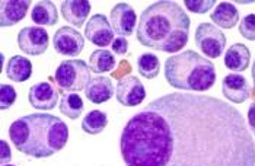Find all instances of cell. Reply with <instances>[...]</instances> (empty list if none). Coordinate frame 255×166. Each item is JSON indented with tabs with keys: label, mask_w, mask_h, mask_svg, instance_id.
Masks as SVG:
<instances>
[{
	"label": "cell",
	"mask_w": 255,
	"mask_h": 166,
	"mask_svg": "<svg viewBox=\"0 0 255 166\" xmlns=\"http://www.w3.org/2000/svg\"><path fill=\"white\" fill-rule=\"evenodd\" d=\"M126 166H255L242 114L213 96L174 92L149 102L124 125Z\"/></svg>",
	"instance_id": "obj_1"
},
{
	"label": "cell",
	"mask_w": 255,
	"mask_h": 166,
	"mask_svg": "<svg viewBox=\"0 0 255 166\" xmlns=\"http://www.w3.org/2000/svg\"><path fill=\"white\" fill-rule=\"evenodd\" d=\"M191 21L175 1H156L140 15L137 41L152 50L177 53L182 50L190 37Z\"/></svg>",
	"instance_id": "obj_2"
},
{
	"label": "cell",
	"mask_w": 255,
	"mask_h": 166,
	"mask_svg": "<svg viewBox=\"0 0 255 166\" xmlns=\"http://www.w3.org/2000/svg\"><path fill=\"white\" fill-rule=\"evenodd\" d=\"M9 137L22 155L44 159L60 152L69 142V128L51 114H29L9 127Z\"/></svg>",
	"instance_id": "obj_3"
},
{
	"label": "cell",
	"mask_w": 255,
	"mask_h": 166,
	"mask_svg": "<svg viewBox=\"0 0 255 166\" xmlns=\"http://www.w3.org/2000/svg\"><path fill=\"white\" fill-rule=\"evenodd\" d=\"M165 78L169 86L184 92H206L216 82V69L209 59L187 50L165 62Z\"/></svg>",
	"instance_id": "obj_4"
},
{
	"label": "cell",
	"mask_w": 255,
	"mask_h": 166,
	"mask_svg": "<svg viewBox=\"0 0 255 166\" xmlns=\"http://www.w3.org/2000/svg\"><path fill=\"white\" fill-rule=\"evenodd\" d=\"M91 67L83 60H64L56 70L54 81L61 90L79 92L91 82Z\"/></svg>",
	"instance_id": "obj_5"
},
{
	"label": "cell",
	"mask_w": 255,
	"mask_h": 166,
	"mask_svg": "<svg viewBox=\"0 0 255 166\" xmlns=\"http://www.w3.org/2000/svg\"><path fill=\"white\" fill-rule=\"evenodd\" d=\"M196 44L201 53L210 59H217L223 54L226 47V37L215 25L201 22L197 26Z\"/></svg>",
	"instance_id": "obj_6"
},
{
	"label": "cell",
	"mask_w": 255,
	"mask_h": 166,
	"mask_svg": "<svg viewBox=\"0 0 255 166\" xmlns=\"http://www.w3.org/2000/svg\"><path fill=\"white\" fill-rule=\"evenodd\" d=\"M50 35L44 28L26 26L18 34V45L22 53L28 56H41L48 50Z\"/></svg>",
	"instance_id": "obj_7"
},
{
	"label": "cell",
	"mask_w": 255,
	"mask_h": 166,
	"mask_svg": "<svg viewBox=\"0 0 255 166\" xmlns=\"http://www.w3.org/2000/svg\"><path fill=\"white\" fill-rule=\"evenodd\" d=\"M53 45L61 56L76 57L85 48V38L82 34L72 26H61L56 31Z\"/></svg>",
	"instance_id": "obj_8"
},
{
	"label": "cell",
	"mask_w": 255,
	"mask_h": 166,
	"mask_svg": "<svg viewBox=\"0 0 255 166\" xmlns=\"http://www.w3.org/2000/svg\"><path fill=\"white\" fill-rule=\"evenodd\" d=\"M116 98L124 106H137L146 98V90L143 83L136 76L121 78L116 87Z\"/></svg>",
	"instance_id": "obj_9"
},
{
	"label": "cell",
	"mask_w": 255,
	"mask_h": 166,
	"mask_svg": "<svg viewBox=\"0 0 255 166\" xmlns=\"http://www.w3.org/2000/svg\"><path fill=\"white\" fill-rule=\"evenodd\" d=\"M85 37L94 45L105 48L114 41V29L105 15H94L85 26Z\"/></svg>",
	"instance_id": "obj_10"
},
{
	"label": "cell",
	"mask_w": 255,
	"mask_h": 166,
	"mask_svg": "<svg viewBox=\"0 0 255 166\" xmlns=\"http://www.w3.org/2000/svg\"><path fill=\"white\" fill-rule=\"evenodd\" d=\"M137 16L134 9L127 3H118L110 13V23L120 37H130L136 28Z\"/></svg>",
	"instance_id": "obj_11"
},
{
	"label": "cell",
	"mask_w": 255,
	"mask_h": 166,
	"mask_svg": "<svg viewBox=\"0 0 255 166\" xmlns=\"http://www.w3.org/2000/svg\"><path fill=\"white\" fill-rule=\"evenodd\" d=\"M59 99V90L54 84H51V79L48 82H39L34 84L28 92V101L34 108L41 111L54 109Z\"/></svg>",
	"instance_id": "obj_12"
},
{
	"label": "cell",
	"mask_w": 255,
	"mask_h": 166,
	"mask_svg": "<svg viewBox=\"0 0 255 166\" xmlns=\"http://www.w3.org/2000/svg\"><path fill=\"white\" fill-rule=\"evenodd\" d=\"M222 92L223 96L234 104H242L251 96L250 83L242 75L238 73H231L223 79Z\"/></svg>",
	"instance_id": "obj_13"
},
{
	"label": "cell",
	"mask_w": 255,
	"mask_h": 166,
	"mask_svg": "<svg viewBox=\"0 0 255 166\" xmlns=\"http://www.w3.org/2000/svg\"><path fill=\"white\" fill-rule=\"evenodd\" d=\"M29 0H3L0 1V26H13L22 21L29 9Z\"/></svg>",
	"instance_id": "obj_14"
},
{
	"label": "cell",
	"mask_w": 255,
	"mask_h": 166,
	"mask_svg": "<svg viewBox=\"0 0 255 166\" xmlns=\"http://www.w3.org/2000/svg\"><path fill=\"white\" fill-rule=\"evenodd\" d=\"M86 98L92 104H104L114 96V86L110 78L107 76H97L92 78L85 89Z\"/></svg>",
	"instance_id": "obj_15"
},
{
	"label": "cell",
	"mask_w": 255,
	"mask_h": 166,
	"mask_svg": "<svg viewBox=\"0 0 255 166\" xmlns=\"http://www.w3.org/2000/svg\"><path fill=\"white\" fill-rule=\"evenodd\" d=\"M60 10L64 21L73 26H82L91 12V3L88 0H64Z\"/></svg>",
	"instance_id": "obj_16"
},
{
	"label": "cell",
	"mask_w": 255,
	"mask_h": 166,
	"mask_svg": "<svg viewBox=\"0 0 255 166\" xmlns=\"http://www.w3.org/2000/svg\"><path fill=\"white\" fill-rule=\"evenodd\" d=\"M251 60V53L248 50L247 45L236 42L229 47V50H226L225 53V66L231 70V72H245L250 66Z\"/></svg>",
	"instance_id": "obj_17"
},
{
	"label": "cell",
	"mask_w": 255,
	"mask_h": 166,
	"mask_svg": "<svg viewBox=\"0 0 255 166\" xmlns=\"http://www.w3.org/2000/svg\"><path fill=\"white\" fill-rule=\"evenodd\" d=\"M32 75V63L26 57L13 56L9 59L6 64V76L16 83H22L28 81Z\"/></svg>",
	"instance_id": "obj_18"
},
{
	"label": "cell",
	"mask_w": 255,
	"mask_h": 166,
	"mask_svg": "<svg viewBox=\"0 0 255 166\" xmlns=\"http://www.w3.org/2000/svg\"><path fill=\"white\" fill-rule=\"evenodd\" d=\"M31 19L41 26H54L59 21L56 4L50 0H45V1L42 0V1L35 3L32 13H31Z\"/></svg>",
	"instance_id": "obj_19"
},
{
	"label": "cell",
	"mask_w": 255,
	"mask_h": 166,
	"mask_svg": "<svg viewBox=\"0 0 255 166\" xmlns=\"http://www.w3.org/2000/svg\"><path fill=\"white\" fill-rule=\"evenodd\" d=\"M210 18L217 26L223 29H232L239 21V12L232 3L223 1L217 4L215 12L210 15Z\"/></svg>",
	"instance_id": "obj_20"
},
{
	"label": "cell",
	"mask_w": 255,
	"mask_h": 166,
	"mask_svg": "<svg viewBox=\"0 0 255 166\" xmlns=\"http://www.w3.org/2000/svg\"><path fill=\"white\" fill-rule=\"evenodd\" d=\"M116 57L108 50H95L89 56V67L92 73H108L116 67Z\"/></svg>",
	"instance_id": "obj_21"
},
{
	"label": "cell",
	"mask_w": 255,
	"mask_h": 166,
	"mask_svg": "<svg viewBox=\"0 0 255 166\" xmlns=\"http://www.w3.org/2000/svg\"><path fill=\"white\" fill-rule=\"evenodd\" d=\"M108 125V117L105 112L94 109L91 112H88L82 121V130L86 134H99L105 130V127Z\"/></svg>",
	"instance_id": "obj_22"
},
{
	"label": "cell",
	"mask_w": 255,
	"mask_h": 166,
	"mask_svg": "<svg viewBox=\"0 0 255 166\" xmlns=\"http://www.w3.org/2000/svg\"><path fill=\"white\" fill-rule=\"evenodd\" d=\"M60 112L69 120H78L83 112V101L76 93H64L60 101Z\"/></svg>",
	"instance_id": "obj_23"
},
{
	"label": "cell",
	"mask_w": 255,
	"mask_h": 166,
	"mask_svg": "<svg viewBox=\"0 0 255 166\" xmlns=\"http://www.w3.org/2000/svg\"><path fill=\"white\" fill-rule=\"evenodd\" d=\"M137 70L144 79H155L160 72V63L155 54L144 53L137 59Z\"/></svg>",
	"instance_id": "obj_24"
},
{
	"label": "cell",
	"mask_w": 255,
	"mask_h": 166,
	"mask_svg": "<svg viewBox=\"0 0 255 166\" xmlns=\"http://www.w3.org/2000/svg\"><path fill=\"white\" fill-rule=\"evenodd\" d=\"M16 101V90L10 84L1 83L0 86V109H7Z\"/></svg>",
	"instance_id": "obj_25"
},
{
	"label": "cell",
	"mask_w": 255,
	"mask_h": 166,
	"mask_svg": "<svg viewBox=\"0 0 255 166\" xmlns=\"http://www.w3.org/2000/svg\"><path fill=\"white\" fill-rule=\"evenodd\" d=\"M239 34L248 40V41H255V15H247L241 23H239Z\"/></svg>",
	"instance_id": "obj_26"
},
{
	"label": "cell",
	"mask_w": 255,
	"mask_h": 166,
	"mask_svg": "<svg viewBox=\"0 0 255 166\" xmlns=\"http://www.w3.org/2000/svg\"><path fill=\"white\" fill-rule=\"evenodd\" d=\"M185 7L193 13H207L213 6L215 0H185Z\"/></svg>",
	"instance_id": "obj_27"
},
{
	"label": "cell",
	"mask_w": 255,
	"mask_h": 166,
	"mask_svg": "<svg viewBox=\"0 0 255 166\" xmlns=\"http://www.w3.org/2000/svg\"><path fill=\"white\" fill-rule=\"evenodd\" d=\"M111 47H113V51L118 54V56H124L126 53H127V50H128V42L126 38H123V37H120V38H116L113 44H111Z\"/></svg>",
	"instance_id": "obj_28"
},
{
	"label": "cell",
	"mask_w": 255,
	"mask_h": 166,
	"mask_svg": "<svg viewBox=\"0 0 255 166\" xmlns=\"http://www.w3.org/2000/svg\"><path fill=\"white\" fill-rule=\"evenodd\" d=\"M248 125H250V130L253 131V134L255 136V99L253 101L251 106L248 108Z\"/></svg>",
	"instance_id": "obj_29"
},
{
	"label": "cell",
	"mask_w": 255,
	"mask_h": 166,
	"mask_svg": "<svg viewBox=\"0 0 255 166\" xmlns=\"http://www.w3.org/2000/svg\"><path fill=\"white\" fill-rule=\"evenodd\" d=\"M0 143H1V158H0L1 165H6V162L12 158V153H10V149H9V146L4 140H1Z\"/></svg>",
	"instance_id": "obj_30"
},
{
	"label": "cell",
	"mask_w": 255,
	"mask_h": 166,
	"mask_svg": "<svg viewBox=\"0 0 255 166\" xmlns=\"http://www.w3.org/2000/svg\"><path fill=\"white\" fill-rule=\"evenodd\" d=\"M251 75H253V81H254V89H255V62L254 64H253V73H251Z\"/></svg>",
	"instance_id": "obj_31"
},
{
	"label": "cell",
	"mask_w": 255,
	"mask_h": 166,
	"mask_svg": "<svg viewBox=\"0 0 255 166\" xmlns=\"http://www.w3.org/2000/svg\"><path fill=\"white\" fill-rule=\"evenodd\" d=\"M1 166H15V165H1Z\"/></svg>",
	"instance_id": "obj_32"
}]
</instances>
